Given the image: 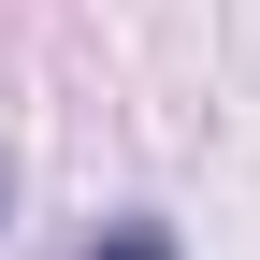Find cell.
<instances>
[{
    "label": "cell",
    "mask_w": 260,
    "mask_h": 260,
    "mask_svg": "<svg viewBox=\"0 0 260 260\" xmlns=\"http://www.w3.org/2000/svg\"><path fill=\"white\" fill-rule=\"evenodd\" d=\"M102 260H174V246H159V232H116V246H102Z\"/></svg>",
    "instance_id": "6da1fadb"
}]
</instances>
